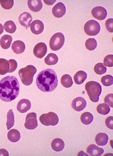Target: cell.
<instances>
[{
	"mask_svg": "<svg viewBox=\"0 0 113 156\" xmlns=\"http://www.w3.org/2000/svg\"><path fill=\"white\" fill-rule=\"evenodd\" d=\"M20 92L18 79L14 76H8L0 80V99L4 102L13 101Z\"/></svg>",
	"mask_w": 113,
	"mask_h": 156,
	"instance_id": "obj_1",
	"label": "cell"
},
{
	"mask_svg": "<svg viewBox=\"0 0 113 156\" xmlns=\"http://www.w3.org/2000/svg\"><path fill=\"white\" fill-rule=\"evenodd\" d=\"M36 83L41 91L50 93L56 88L58 80L55 71L52 69H47L40 72L36 78Z\"/></svg>",
	"mask_w": 113,
	"mask_h": 156,
	"instance_id": "obj_2",
	"label": "cell"
},
{
	"mask_svg": "<svg viewBox=\"0 0 113 156\" xmlns=\"http://www.w3.org/2000/svg\"><path fill=\"white\" fill-rule=\"evenodd\" d=\"M36 72L37 69L35 67L31 65H28L19 70L18 74L22 83L27 86L31 85L33 81V77Z\"/></svg>",
	"mask_w": 113,
	"mask_h": 156,
	"instance_id": "obj_3",
	"label": "cell"
},
{
	"mask_svg": "<svg viewBox=\"0 0 113 156\" xmlns=\"http://www.w3.org/2000/svg\"><path fill=\"white\" fill-rule=\"evenodd\" d=\"M85 90L91 102L97 103L99 101V97L101 93V87L98 82L89 81L85 86Z\"/></svg>",
	"mask_w": 113,
	"mask_h": 156,
	"instance_id": "obj_4",
	"label": "cell"
},
{
	"mask_svg": "<svg viewBox=\"0 0 113 156\" xmlns=\"http://www.w3.org/2000/svg\"><path fill=\"white\" fill-rule=\"evenodd\" d=\"M65 35L61 33H57L52 35L49 42L50 49L54 51L59 50L65 44Z\"/></svg>",
	"mask_w": 113,
	"mask_h": 156,
	"instance_id": "obj_5",
	"label": "cell"
},
{
	"mask_svg": "<svg viewBox=\"0 0 113 156\" xmlns=\"http://www.w3.org/2000/svg\"><path fill=\"white\" fill-rule=\"evenodd\" d=\"M41 124L45 126H55L59 122L58 117L54 112H50L48 113L43 114L39 117Z\"/></svg>",
	"mask_w": 113,
	"mask_h": 156,
	"instance_id": "obj_6",
	"label": "cell"
},
{
	"mask_svg": "<svg viewBox=\"0 0 113 156\" xmlns=\"http://www.w3.org/2000/svg\"><path fill=\"white\" fill-rule=\"evenodd\" d=\"M101 30L100 24L97 21L90 20L84 26V30L87 35L95 36L98 34Z\"/></svg>",
	"mask_w": 113,
	"mask_h": 156,
	"instance_id": "obj_7",
	"label": "cell"
},
{
	"mask_svg": "<svg viewBox=\"0 0 113 156\" xmlns=\"http://www.w3.org/2000/svg\"><path fill=\"white\" fill-rule=\"evenodd\" d=\"M25 128L29 130L35 129L38 126L37 114L34 112L29 113L26 117L25 124Z\"/></svg>",
	"mask_w": 113,
	"mask_h": 156,
	"instance_id": "obj_8",
	"label": "cell"
},
{
	"mask_svg": "<svg viewBox=\"0 0 113 156\" xmlns=\"http://www.w3.org/2000/svg\"><path fill=\"white\" fill-rule=\"evenodd\" d=\"M87 106V101L84 98H76L72 101L71 107L76 112H81L85 109Z\"/></svg>",
	"mask_w": 113,
	"mask_h": 156,
	"instance_id": "obj_9",
	"label": "cell"
},
{
	"mask_svg": "<svg viewBox=\"0 0 113 156\" xmlns=\"http://www.w3.org/2000/svg\"><path fill=\"white\" fill-rule=\"evenodd\" d=\"M47 52V47L46 44L44 43H39L37 44L33 50V53L35 57L41 59L44 57Z\"/></svg>",
	"mask_w": 113,
	"mask_h": 156,
	"instance_id": "obj_10",
	"label": "cell"
},
{
	"mask_svg": "<svg viewBox=\"0 0 113 156\" xmlns=\"http://www.w3.org/2000/svg\"><path fill=\"white\" fill-rule=\"evenodd\" d=\"M91 14L94 17L99 20H103L107 16V11L105 8L97 6L91 10Z\"/></svg>",
	"mask_w": 113,
	"mask_h": 156,
	"instance_id": "obj_11",
	"label": "cell"
},
{
	"mask_svg": "<svg viewBox=\"0 0 113 156\" xmlns=\"http://www.w3.org/2000/svg\"><path fill=\"white\" fill-rule=\"evenodd\" d=\"M52 12L53 16L55 17L61 18L66 13V8L63 3L59 2L53 7Z\"/></svg>",
	"mask_w": 113,
	"mask_h": 156,
	"instance_id": "obj_12",
	"label": "cell"
},
{
	"mask_svg": "<svg viewBox=\"0 0 113 156\" xmlns=\"http://www.w3.org/2000/svg\"><path fill=\"white\" fill-rule=\"evenodd\" d=\"M32 21V16L28 12H23L22 14H21L19 16V23L22 26L25 27L26 29H28L30 27Z\"/></svg>",
	"mask_w": 113,
	"mask_h": 156,
	"instance_id": "obj_13",
	"label": "cell"
},
{
	"mask_svg": "<svg viewBox=\"0 0 113 156\" xmlns=\"http://www.w3.org/2000/svg\"><path fill=\"white\" fill-rule=\"evenodd\" d=\"M44 24L41 21L39 20H35L33 21L31 25H30V29L31 31L33 34H41L44 30Z\"/></svg>",
	"mask_w": 113,
	"mask_h": 156,
	"instance_id": "obj_14",
	"label": "cell"
},
{
	"mask_svg": "<svg viewBox=\"0 0 113 156\" xmlns=\"http://www.w3.org/2000/svg\"><path fill=\"white\" fill-rule=\"evenodd\" d=\"M31 107V103L27 99H22L18 102L17 109L21 113H25L29 110Z\"/></svg>",
	"mask_w": 113,
	"mask_h": 156,
	"instance_id": "obj_15",
	"label": "cell"
},
{
	"mask_svg": "<svg viewBox=\"0 0 113 156\" xmlns=\"http://www.w3.org/2000/svg\"><path fill=\"white\" fill-rule=\"evenodd\" d=\"M87 152L90 156H101L104 153V150L95 144H91L87 148Z\"/></svg>",
	"mask_w": 113,
	"mask_h": 156,
	"instance_id": "obj_16",
	"label": "cell"
},
{
	"mask_svg": "<svg viewBox=\"0 0 113 156\" xmlns=\"http://www.w3.org/2000/svg\"><path fill=\"white\" fill-rule=\"evenodd\" d=\"M26 46L23 41L18 40L13 42L12 44V49L15 54H20L25 51Z\"/></svg>",
	"mask_w": 113,
	"mask_h": 156,
	"instance_id": "obj_17",
	"label": "cell"
},
{
	"mask_svg": "<svg viewBox=\"0 0 113 156\" xmlns=\"http://www.w3.org/2000/svg\"><path fill=\"white\" fill-rule=\"evenodd\" d=\"M27 3L28 7L33 12H39L42 8V3L41 0H29Z\"/></svg>",
	"mask_w": 113,
	"mask_h": 156,
	"instance_id": "obj_18",
	"label": "cell"
},
{
	"mask_svg": "<svg viewBox=\"0 0 113 156\" xmlns=\"http://www.w3.org/2000/svg\"><path fill=\"white\" fill-rule=\"evenodd\" d=\"M65 147V142L62 139L56 138L52 141V149L55 152H61L64 149Z\"/></svg>",
	"mask_w": 113,
	"mask_h": 156,
	"instance_id": "obj_19",
	"label": "cell"
},
{
	"mask_svg": "<svg viewBox=\"0 0 113 156\" xmlns=\"http://www.w3.org/2000/svg\"><path fill=\"white\" fill-rule=\"evenodd\" d=\"M109 140V136L105 133H99L95 138L97 144L99 146H104L107 144Z\"/></svg>",
	"mask_w": 113,
	"mask_h": 156,
	"instance_id": "obj_20",
	"label": "cell"
},
{
	"mask_svg": "<svg viewBox=\"0 0 113 156\" xmlns=\"http://www.w3.org/2000/svg\"><path fill=\"white\" fill-rule=\"evenodd\" d=\"M7 137L8 140L12 143H16L20 140V133L18 130L12 129L8 133Z\"/></svg>",
	"mask_w": 113,
	"mask_h": 156,
	"instance_id": "obj_21",
	"label": "cell"
},
{
	"mask_svg": "<svg viewBox=\"0 0 113 156\" xmlns=\"http://www.w3.org/2000/svg\"><path fill=\"white\" fill-rule=\"evenodd\" d=\"M12 40L13 38L11 35L7 34L3 35L0 40V44L1 47L5 50L9 49L10 47Z\"/></svg>",
	"mask_w": 113,
	"mask_h": 156,
	"instance_id": "obj_22",
	"label": "cell"
},
{
	"mask_svg": "<svg viewBox=\"0 0 113 156\" xmlns=\"http://www.w3.org/2000/svg\"><path fill=\"white\" fill-rule=\"evenodd\" d=\"M87 78V74L85 71L81 70L76 72L74 77L75 83L78 85L82 84Z\"/></svg>",
	"mask_w": 113,
	"mask_h": 156,
	"instance_id": "obj_23",
	"label": "cell"
},
{
	"mask_svg": "<svg viewBox=\"0 0 113 156\" xmlns=\"http://www.w3.org/2000/svg\"><path fill=\"white\" fill-rule=\"evenodd\" d=\"M10 68L8 61L4 58H0V75H5L8 73Z\"/></svg>",
	"mask_w": 113,
	"mask_h": 156,
	"instance_id": "obj_24",
	"label": "cell"
},
{
	"mask_svg": "<svg viewBox=\"0 0 113 156\" xmlns=\"http://www.w3.org/2000/svg\"><path fill=\"white\" fill-rule=\"evenodd\" d=\"M81 120L85 125H89L94 120V116L90 112H85L81 115Z\"/></svg>",
	"mask_w": 113,
	"mask_h": 156,
	"instance_id": "obj_25",
	"label": "cell"
},
{
	"mask_svg": "<svg viewBox=\"0 0 113 156\" xmlns=\"http://www.w3.org/2000/svg\"><path fill=\"white\" fill-rule=\"evenodd\" d=\"M61 83L65 88H69L73 85V81L71 77L68 74H65L61 78Z\"/></svg>",
	"mask_w": 113,
	"mask_h": 156,
	"instance_id": "obj_26",
	"label": "cell"
},
{
	"mask_svg": "<svg viewBox=\"0 0 113 156\" xmlns=\"http://www.w3.org/2000/svg\"><path fill=\"white\" fill-rule=\"evenodd\" d=\"M58 61L57 55L53 53H50L45 58V63L48 65H55Z\"/></svg>",
	"mask_w": 113,
	"mask_h": 156,
	"instance_id": "obj_27",
	"label": "cell"
},
{
	"mask_svg": "<svg viewBox=\"0 0 113 156\" xmlns=\"http://www.w3.org/2000/svg\"><path fill=\"white\" fill-rule=\"evenodd\" d=\"M4 28L5 31L10 34H13L16 31V25L13 21H7L5 22L4 25Z\"/></svg>",
	"mask_w": 113,
	"mask_h": 156,
	"instance_id": "obj_28",
	"label": "cell"
},
{
	"mask_svg": "<svg viewBox=\"0 0 113 156\" xmlns=\"http://www.w3.org/2000/svg\"><path fill=\"white\" fill-rule=\"evenodd\" d=\"M14 123H15L14 114L13 110L12 109H11L8 111L7 113V121L6 123L7 129H10L12 127H13Z\"/></svg>",
	"mask_w": 113,
	"mask_h": 156,
	"instance_id": "obj_29",
	"label": "cell"
},
{
	"mask_svg": "<svg viewBox=\"0 0 113 156\" xmlns=\"http://www.w3.org/2000/svg\"><path fill=\"white\" fill-rule=\"evenodd\" d=\"M97 111L101 115H107L110 112V108L106 104H100L97 106Z\"/></svg>",
	"mask_w": 113,
	"mask_h": 156,
	"instance_id": "obj_30",
	"label": "cell"
},
{
	"mask_svg": "<svg viewBox=\"0 0 113 156\" xmlns=\"http://www.w3.org/2000/svg\"><path fill=\"white\" fill-rule=\"evenodd\" d=\"M85 45L88 50H94L97 47V41L94 38H88L85 41Z\"/></svg>",
	"mask_w": 113,
	"mask_h": 156,
	"instance_id": "obj_31",
	"label": "cell"
},
{
	"mask_svg": "<svg viewBox=\"0 0 113 156\" xmlns=\"http://www.w3.org/2000/svg\"><path fill=\"white\" fill-rule=\"evenodd\" d=\"M107 70V68L102 63H97L94 67L95 72L98 75H102L105 73Z\"/></svg>",
	"mask_w": 113,
	"mask_h": 156,
	"instance_id": "obj_32",
	"label": "cell"
},
{
	"mask_svg": "<svg viewBox=\"0 0 113 156\" xmlns=\"http://www.w3.org/2000/svg\"><path fill=\"white\" fill-rule=\"evenodd\" d=\"M101 82L105 87H110L113 84V77L112 75H107L101 78Z\"/></svg>",
	"mask_w": 113,
	"mask_h": 156,
	"instance_id": "obj_33",
	"label": "cell"
},
{
	"mask_svg": "<svg viewBox=\"0 0 113 156\" xmlns=\"http://www.w3.org/2000/svg\"><path fill=\"white\" fill-rule=\"evenodd\" d=\"M2 7L5 10H10L14 5L13 0H0Z\"/></svg>",
	"mask_w": 113,
	"mask_h": 156,
	"instance_id": "obj_34",
	"label": "cell"
},
{
	"mask_svg": "<svg viewBox=\"0 0 113 156\" xmlns=\"http://www.w3.org/2000/svg\"><path fill=\"white\" fill-rule=\"evenodd\" d=\"M105 66L112 67L113 66V55H108L104 59V64Z\"/></svg>",
	"mask_w": 113,
	"mask_h": 156,
	"instance_id": "obj_35",
	"label": "cell"
},
{
	"mask_svg": "<svg viewBox=\"0 0 113 156\" xmlns=\"http://www.w3.org/2000/svg\"><path fill=\"white\" fill-rule=\"evenodd\" d=\"M9 65H10V68H9V73H12L15 71L17 68L18 66V64L16 61L14 59H10L8 61Z\"/></svg>",
	"mask_w": 113,
	"mask_h": 156,
	"instance_id": "obj_36",
	"label": "cell"
},
{
	"mask_svg": "<svg viewBox=\"0 0 113 156\" xmlns=\"http://www.w3.org/2000/svg\"><path fill=\"white\" fill-rule=\"evenodd\" d=\"M113 94H107L105 97L104 99V102L106 104L108 105V106L111 107H113Z\"/></svg>",
	"mask_w": 113,
	"mask_h": 156,
	"instance_id": "obj_37",
	"label": "cell"
},
{
	"mask_svg": "<svg viewBox=\"0 0 113 156\" xmlns=\"http://www.w3.org/2000/svg\"><path fill=\"white\" fill-rule=\"evenodd\" d=\"M113 18H109L106 21V29L110 33L113 32Z\"/></svg>",
	"mask_w": 113,
	"mask_h": 156,
	"instance_id": "obj_38",
	"label": "cell"
},
{
	"mask_svg": "<svg viewBox=\"0 0 113 156\" xmlns=\"http://www.w3.org/2000/svg\"><path fill=\"white\" fill-rule=\"evenodd\" d=\"M105 124L108 128L110 129H113V116L108 117L106 119Z\"/></svg>",
	"mask_w": 113,
	"mask_h": 156,
	"instance_id": "obj_39",
	"label": "cell"
},
{
	"mask_svg": "<svg viewBox=\"0 0 113 156\" xmlns=\"http://www.w3.org/2000/svg\"><path fill=\"white\" fill-rule=\"evenodd\" d=\"M0 156H9V153L5 149H0Z\"/></svg>",
	"mask_w": 113,
	"mask_h": 156,
	"instance_id": "obj_40",
	"label": "cell"
},
{
	"mask_svg": "<svg viewBox=\"0 0 113 156\" xmlns=\"http://www.w3.org/2000/svg\"><path fill=\"white\" fill-rule=\"evenodd\" d=\"M4 31V27L1 23H0V35L2 34Z\"/></svg>",
	"mask_w": 113,
	"mask_h": 156,
	"instance_id": "obj_41",
	"label": "cell"
},
{
	"mask_svg": "<svg viewBox=\"0 0 113 156\" xmlns=\"http://www.w3.org/2000/svg\"><path fill=\"white\" fill-rule=\"evenodd\" d=\"M78 156H88V155L85 154V153H84L83 151H81V152H79V153L78 154Z\"/></svg>",
	"mask_w": 113,
	"mask_h": 156,
	"instance_id": "obj_42",
	"label": "cell"
}]
</instances>
